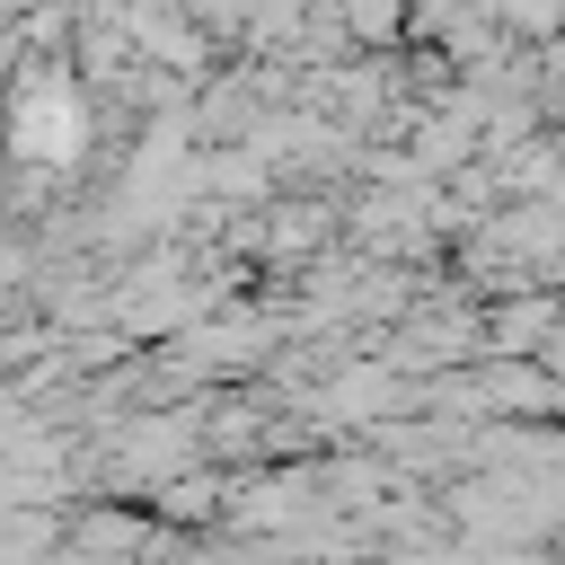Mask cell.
<instances>
[{"instance_id": "6da1fadb", "label": "cell", "mask_w": 565, "mask_h": 565, "mask_svg": "<svg viewBox=\"0 0 565 565\" xmlns=\"http://www.w3.org/2000/svg\"><path fill=\"white\" fill-rule=\"evenodd\" d=\"M79 97L71 88H35V97H18V150H35V159H71L79 150Z\"/></svg>"}]
</instances>
